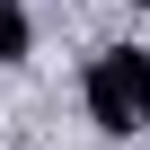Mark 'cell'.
Masks as SVG:
<instances>
[{
    "label": "cell",
    "instance_id": "1",
    "mask_svg": "<svg viewBox=\"0 0 150 150\" xmlns=\"http://www.w3.org/2000/svg\"><path fill=\"white\" fill-rule=\"evenodd\" d=\"M80 97H88L97 132H115V141L150 132V124H141V44H106V53L88 62V80H80Z\"/></svg>",
    "mask_w": 150,
    "mask_h": 150
},
{
    "label": "cell",
    "instance_id": "2",
    "mask_svg": "<svg viewBox=\"0 0 150 150\" xmlns=\"http://www.w3.org/2000/svg\"><path fill=\"white\" fill-rule=\"evenodd\" d=\"M27 44H35L27 9H18V0H0V71H9V62H27Z\"/></svg>",
    "mask_w": 150,
    "mask_h": 150
},
{
    "label": "cell",
    "instance_id": "3",
    "mask_svg": "<svg viewBox=\"0 0 150 150\" xmlns=\"http://www.w3.org/2000/svg\"><path fill=\"white\" fill-rule=\"evenodd\" d=\"M141 124H150V53H141Z\"/></svg>",
    "mask_w": 150,
    "mask_h": 150
},
{
    "label": "cell",
    "instance_id": "4",
    "mask_svg": "<svg viewBox=\"0 0 150 150\" xmlns=\"http://www.w3.org/2000/svg\"><path fill=\"white\" fill-rule=\"evenodd\" d=\"M132 9H150V0H132Z\"/></svg>",
    "mask_w": 150,
    "mask_h": 150
}]
</instances>
